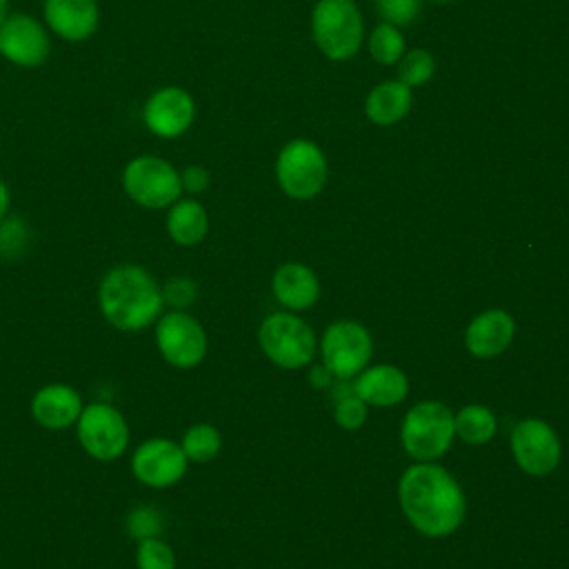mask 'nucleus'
Masks as SVG:
<instances>
[{"label": "nucleus", "instance_id": "7ed1b4c3", "mask_svg": "<svg viewBox=\"0 0 569 569\" xmlns=\"http://www.w3.org/2000/svg\"><path fill=\"white\" fill-rule=\"evenodd\" d=\"M311 36L333 62L353 58L365 40V20L353 0H318L311 11Z\"/></svg>", "mask_w": 569, "mask_h": 569}, {"label": "nucleus", "instance_id": "473e14b6", "mask_svg": "<svg viewBox=\"0 0 569 569\" xmlns=\"http://www.w3.org/2000/svg\"><path fill=\"white\" fill-rule=\"evenodd\" d=\"M309 380H311V385L313 387H329L331 385V371L325 367V365H320V367H313L311 369V373H309Z\"/></svg>", "mask_w": 569, "mask_h": 569}, {"label": "nucleus", "instance_id": "6e6552de", "mask_svg": "<svg viewBox=\"0 0 569 569\" xmlns=\"http://www.w3.org/2000/svg\"><path fill=\"white\" fill-rule=\"evenodd\" d=\"M153 336L158 353L176 369H193L207 356V333L184 309L162 311L153 325Z\"/></svg>", "mask_w": 569, "mask_h": 569}, {"label": "nucleus", "instance_id": "7c9ffc66", "mask_svg": "<svg viewBox=\"0 0 569 569\" xmlns=\"http://www.w3.org/2000/svg\"><path fill=\"white\" fill-rule=\"evenodd\" d=\"M367 418V405L358 398V393H347L336 398V420L345 429H358Z\"/></svg>", "mask_w": 569, "mask_h": 569}, {"label": "nucleus", "instance_id": "f257e3e1", "mask_svg": "<svg viewBox=\"0 0 569 569\" xmlns=\"http://www.w3.org/2000/svg\"><path fill=\"white\" fill-rule=\"evenodd\" d=\"M409 522L425 536H447L465 518V496L451 473L438 465L409 467L398 487Z\"/></svg>", "mask_w": 569, "mask_h": 569}, {"label": "nucleus", "instance_id": "f8f14e48", "mask_svg": "<svg viewBox=\"0 0 569 569\" xmlns=\"http://www.w3.org/2000/svg\"><path fill=\"white\" fill-rule=\"evenodd\" d=\"M49 53V29L31 13H9L7 20L0 24V58H4L7 62L22 69H33L44 64Z\"/></svg>", "mask_w": 569, "mask_h": 569}, {"label": "nucleus", "instance_id": "9b49d317", "mask_svg": "<svg viewBox=\"0 0 569 569\" xmlns=\"http://www.w3.org/2000/svg\"><path fill=\"white\" fill-rule=\"evenodd\" d=\"M140 118L149 133L162 140H173L191 129L196 120V100L187 89L167 84L149 93Z\"/></svg>", "mask_w": 569, "mask_h": 569}, {"label": "nucleus", "instance_id": "2eb2a0df", "mask_svg": "<svg viewBox=\"0 0 569 569\" xmlns=\"http://www.w3.org/2000/svg\"><path fill=\"white\" fill-rule=\"evenodd\" d=\"M84 409V400L80 391L67 382H47L42 385L29 402L31 418L49 429V431H62L76 425Z\"/></svg>", "mask_w": 569, "mask_h": 569}, {"label": "nucleus", "instance_id": "72a5a7b5", "mask_svg": "<svg viewBox=\"0 0 569 569\" xmlns=\"http://www.w3.org/2000/svg\"><path fill=\"white\" fill-rule=\"evenodd\" d=\"M9 207H11V191L7 182L0 178V220L9 213Z\"/></svg>", "mask_w": 569, "mask_h": 569}, {"label": "nucleus", "instance_id": "5701e85b", "mask_svg": "<svg viewBox=\"0 0 569 569\" xmlns=\"http://www.w3.org/2000/svg\"><path fill=\"white\" fill-rule=\"evenodd\" d=\"M180 447L189 462H209L220 453L222 438L213 425L196 422L182 433Z\"/></svg>", "mask_w": 569, "mask_h": 569}, {"label": "nucleus", "instance_id": "bb28decb", "mask_svg": "<svg viewBox=\"0 0 569 569\" xmlns=\"http://www.w3.org/2000/svg\"><path fill=\"white\" fill-rule=\"evenodd\" d=\"M31 242V229L20 216H4L0 220V258L18 260Z\"/></svg>", "mask_w": 569, "mask_h": 569}, {"label": "nucleus", "instance_id": "f03ea898", "mask_svg": "<svg viewBox=\"0 0 569 569\" xmlns=\"http://www.w3.org/2000/svg\"><path fill=\"white\" fill-rule=\"evenodd\" d=\"M98 309L113 329L138 333L162 316V287L140 264H116L98 284Z\"/></svg>", "mask_w": 569, "mask_h": 569}, {"label": "nucleus", "instance_id": "1a4fd4ad", "mask_svg": "<svg viewBox=\"0 0 569 569\" xmlns=\"http://www.w3.org/2000/svg\"><path fill=\"white\" fill-rule=\"evenodd\" d=\"M262 351L284 369L305 367L316 351V338L309 325L291 313H273L264 318L258 331Z\"/></svg>", "mask_w": 569, "mask_h": 569}, {"label": "nucleus", "instance_id": "a878e982", "mask_svg": "<svg viewBox=\"0 0 569 569\" xmlns=\"http://www.w3.org/2000/svg\"><path fill=\"white\" fill-rule=\"evenodd\" d=\"M162 529H164V516L153 505H138L124 516V531L136 542L147 538H158Z\"/></svg>", "mask_w": 569, "mask_h": 569}, {"label": "nucleus", "instance_id": "4be33fe9", "mask_svg": "<svg viewBox=\"0 0 569 569\" xmlns=\"http://www.w3.org/2000/svg\"><path fill=\"white\" fill-rule=\"evenodd\" d=\"M453 429L465 442L482 445L496 433V418L487 407L469 405L453 418Z\"/></svg>", "mask_w": 569, "mask_h": 569}, {"label": "nucleus", "instance_id": "f3484780", "mask_svg": "<svg viewBox=\"0 0 569 569\" xmlns=\"http://www.w3.org/2000/svg\"><path fill=\"white\" fill-rule=\"evenodd\" d=\"M513 338V320L502 309L482 311L471 320L465 333L467 349L478 358H491L502 353Z\"/></svg>", "mask_w": 569, "mask_h": 569}, {"label": "nucleus", "instance_id": "c85d7f7f", "mask_svg": "<svg viewBox=\"0 0 569 569\" xmlns=\"http://www.w3.org/2000/svg\"><path fill=\"white\" fill-rule=\"evenodd\" d=\"M373 4L382 22L393 27L411 24L422 9V0H373Z\"/></svg>", "mask_w": 569, "mask_h": 569}, {"label": "nucleus", "instance_id": "423d86ee", "mask_svg": "<svg viewBox=\"0 0 569 569\" xmlns=\"http://www.w3.org/2000/svg\"><path fill=\"white\" fill-rule=\"evenodd\" d=\"M73 427L82 451L98 462H113L129 447L127 418L109 402L84 405Z\"/></svg>", "mask_w": 569, "mask_h": 569}, {"label": "nucleus", "instance_id": "2f4dec72", "mask_svg": "<svg viewBox=\"0 0 569 569\" xmlns=\"http://www.w3.org/2000/svg\"><path fill=\"white\" fill-rule=\"evenodd\" d=\"M180 184H182V191L191 196L202 193L211 184V173L202 164H189L180 171Z\"/></svg>", "mask_w": 569, "mask_h": 569}, {"label": "nucleus", "instance_id": "6ab92c4d", "mask_svg": "<svg viewBox=\"0 0 569 569\" xmlns=\"http://www.w3.org/2000/svg\"><path fill=\"white\" fill-rule=\"evenodd\" d=\"M353 389L365 405L389 407L407 396L409 382L400 369L391 365H378L362 371L360 378L353 382Z\"/></svg>", "mask_w": 569, "mask_h": 569}, {"label": "nucleus", "instance_id": "4468645a", "mask_svg": "<svg viewBox=\"0 0 569 569\" xmlns=\"http://www.w3.org/2000/svg\"><path fill=\"white\" fill-rule=\"evenodd\" d=\"M511 451L520 469L531 476H547L560 462V440L556 431L538 418H527L513 427Z\"/></svg>", "mask_w": 569, "mask_h": 569}, {"label": "nucleus", "instance_id": "b1692460", "mask_svg": "<svg viewBox=\"0 0 569 569\" xmlns=\"http://www.w3.org/2000/svg\"><path fill=\"white\" fill-rule=\"evenodd\" d=\"M367 47L378 64H398V60L405 56V38L400 33V27L380 22L371 31Z\"/></svg>", "mask_w": 569, "mask_h": 569}, {"label": "nucleus", "instance_id": "f704fd0d", "mask_svg": "<svg viewBox=\"0 0 569 569\" xmlns=\"http://www.w3.org/2000/svg\"><path fill=\"white\" fill-rule=\"evenodd\" d=\"M9 13H11V11H9V0H0V24L7 20Z\"/></svg>", "mask_w": 569, "mask_h": 569}, {"label": "nucleus", "instance_id": "412c9836", "mask_svg": "<svg viewBox=\"0 0 569 569\" xmlns=\"http://www.w3.org/2000/svg\"><path fill=\"white\" fill-rule=\"evenodd\" d=\"M320 291L316 273L298 262L282 264L273 276V293L289 309H307Z\"/></svg>", "mask_w": 569, "mask_h": 569}, {"label": "nucleus", "instance_id": "c756f323", "mask_svg": "<svg viewBox=\"0 0 569 569\" xmlns=\"http://www.w3.org/2000/svg\"><path fill=\"white\" fill-rule=\"evenodd\" d=\"M160 287H162L164 307H171V309H187L198 298V284L187 276H173Z\"/></svg>", "mask_w": 569, "mask_h": 569}, {"label": "nucleus", "instance_id": "20e7f679", "mask_svg": "<svg viewBox=\"0 0 569 569\" xmlns=\"http://www.w3.org/2000/svg\"><path fill=\"white\" fill-rule=\"evenodd\" d=\"M122 189L142 209H169L180 196V171L164 158L140 153L122 169Z\"/></svg>", "mask_w": 569, "mask_h": 569}, {"label": "nucleus", "instance_id": "393cba45", "mask_svg": "<svg viewBox=\"0 0 569 569\" xmlns=\"http://www.w3.org/2000/svg\"><path fill=\"white\" fill-rule=\"evenodd\" d=\"M436 73V58L427 49H411L398 60V80L416 89L427 84Z\"/></svg>", "mask_w": 569, "mask_h": 569}, {"label": "nucleus", "instance_id": "dca6fc26", "mask_svg": "<svg viewBox=\"0 0 569 569\" xmlns=\"http://www.w3.org/2000/svg\"><path fill=\"white\" fill-rule=\"evenodd\" d=\"M44 27L64 42L89 40L100 24V9L96 0H44Z\"/></svg>", "mask_w": 569, "mask_h": 569}, {"label": "nucleus", "instance_id": "0eeeda50", "mask_svg": "<svg viewBox=\"0 0 569 569\" xmlns=\"http://www.w3.org/2000/svg\"><path fill=\"white\" fill-rule=\"evenodd\" d=\"M453 416L451 411L436 400L418 402L409 409L402 420L400 438L407 453L416 460H436L440 458L453 440Z\"/></svg>", "mask_w": 569, "mask_h": 569}, {"label": "nucleus", "instance_id": "39448f33", "mask_svg": "<svg viewBox=\"0 0 569 569\" xmlns=\"http://www.w3.org/2000/svg\"><path fill=\"white\" fill-rule=\"evenodd\" d=\"M327 176L329 164L322 149L307 138L289 140L276 158V180L293 200L316 198L325 189Z\"/></svg>", "mask_w": 569, "mask_h": 569}, {"label": "nucleus", "instance_id": "a211bd4d", "mask_svg": "<svg viewBox=\"0 0 569 569\" xmlns=\"http://www.w3.org/2000/svg\"><path fill=\"white\" fill-rule=\"evenodd\" d=\"M413 102V91L405 82L382 80L365 98V116L378 127H391L400 122Z\"/></svg>", "mask_w": 569, "mask_h": 569}, {"label": "nucleus", "instance_id": "aec40b11", "mask_svg": "<svg viewBox=\"0 0 569 569\" xmlns=\"http://www.w3.org/2000/svg\"><path fill=\"white\" fill-rule=\"evenodd\" d=\"M209 231V213L196 198H178L167 209V233L180 247H196Z\"/></svg>", "mask_w": 569, "mask_h": 569}, {"label": "nucleus", "instance_id": "c9c22d12", "mask_svg": "<svg viewBox=\"0 0 569 569\" xmlns=\"http://www.w3.org/2000/svg\"><path fill=\"white\" fill-rule=\"evenodd\" d=\"M431 2H438V4H447V2H453V0H431Z\"/></svg>", "mask_w": 569, "mask_h": 569}, {"label": "nucleus", "instance_id": "cd10ccee", "mask_svg": "<svg viewBox=\"0 0 569 569\" xmlns=\"http://www.w3.org/2000/svg\"><path fill=\"white\" fill-rule=\"evenodd\" d=\"M136 569H176V551L169 542L158 538H147L136 542Z\"/></svg>", "mask_w": 569, "mask_h": 569}, {"label": "nucleus", "instance_id": "ddd939ff", "mask_svg": "<svg viewBox=\"0 0 569 569\" xmlns=\"http://www.w3.org/2000/svg\"><path fill=\"white\" fill-rule=\"evenodd\" d=\"M322 365L340 380L365 369L371 358V338L358 322H333L322 336Z\"/></svg>", "mask_w": 569, "mask_h": 569}, {"label": "nucleus", "instance_id": "9d476101", "mask_svg": "<svg viewBox=\"0 0 569 569\" xmlns=\"http://www.w3.org/2000/svg\"><path fill=\"white\" fill-rule=\"evenodd\" d=\"M187 456L180 442L162 436L142 440L131 453L133 478L149 489H167L178 485L187 473Z\"/></svg>", "mask_w": 569, "mask_h": 569}]
</instances>
